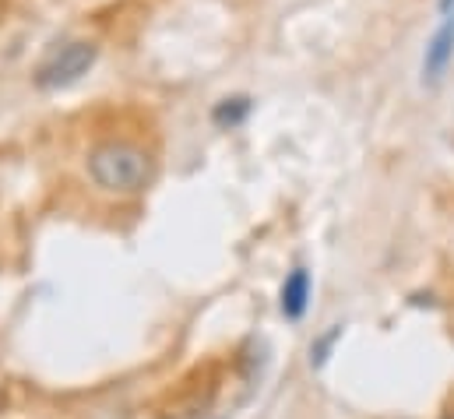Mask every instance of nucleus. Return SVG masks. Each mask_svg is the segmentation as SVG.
<instances>
[{
    "mask_svg": "<svg viewBox=\"0 0 454 419\" xmlns=\"http://www.w3.org/2000/svg\"><path fill=\"white\" fill-rule=\"evenodd\" d=\"M85 170H89V180L103 194H114V198H134V194L148 191L155 180L152 152L134 141H123V138L99 141L85 155Z\"/></svg>",
    "mask_w": 454,
    "mask_h": 419,
    "instance_id": "nucleus-1",
    "label": "nucleus"
},
{
    "mask_svg": "<svg viewBox=\"0 0 454 419\" xmlns=\"http://www.w3.org/2000/svg\"><path fill=\"white\" fill-rule=\"evenodd\" d=\"M96 57H99V46L89 43V39H74L67 46H60L57 53H50L39 71H35V85L43 92H60V89H71L74 82H82L92 67H96Z\"/></svg>",
    "mask_w": 454,
    "mask_h": 419,
    "instance_id": "nucleus-2",
    "label": "nucleus"
},
{
    "mask_svg": "<svg viewBox=\"0 0 454 419\" xmlns=\"http://www.w3.org/2000/svg\"><path fill=\"white\" fill-rule=\"evenodd\" d=\"M451 57H454V14H448V21L437 28V36H434L430 46H427V57H423V82H427V85H437V82L444 78Z\"/></svg>",
    "mask_w": 454,
    "mask_h": 419,
    "instance_id": "nucleus-3",
    "label": "nucleus"
},
{
    "mask_svg": "<svg viewBox=\"0 0 454 419\" xmlns=\"http://www.w3.org/2000/svg\"><path fill=\"white\" fill-rule=\"evenodd\" d=\"M307 304H310V272L307 268H293L286 286H282V314L289 320H300L307 314Z\"/></svg>",
    "mask_w": 454,
    "mask_h": 419,
    "instance_id": "nucleus-4",
    "label": "nucleus"
},
{
    "mask_svg": "<svg viewBox=\"0 0 454 419\" xmlns=\"http://www.w3.org/2000/svg\"><path fill=\"white\" fill-rule=\"evenodd\" d=\"M250 99L247 96H232V99H223V103L212 109V120L223 127V130H229V127H239L247 116H250Z\"/></svg>",
    "mask_w": 454,
    "mask_h": 419,
    "instance_id": "nucleus-5",
    "label": "nucleus"
},
{
    "mask_svg": "<svg viewBox=\"0 0 454 419\" xmlns=\"http://www.w3.org/2000/svg\"><path fill=\"white\" fill-rule=\"evenodd\" d=\"M339 338H341V324H335L325 338L314 342V349H310V363H314V367H325V363H328V352H332V345H335Z\"/></svg>",
    "mask_w": 454,
    "mask_h": 419,
    "instance_id": "nucleus-6",
    "label": "nucleus"
},
{
    "mask_svg": "<svg viewBox=\"0 0 454 419\" xmlns=\"http://www.w3.org/2000/svg\"><path fill=\"white\" fill-rule=\"evenodd\" d=\"M451 7H454V0H441V11H444V14H451Z\"/></svg>",
    "mask_w": 454,
    "mask_h": 419,
    "instance_id": "nucleus-7",
    "label": "nucleus"
},
{
    "mask_svg": "<svg viewBox=\"0 0 454 419\" xmlns=\"http://www.w3.org/2000/svg\"><path fill=\"white\" fill-rule=\"evenodd\" d=\"M444 419H454V416H444Z\"/></svg>",
    "mask_w": 454,
    "mask_h": 419,
    "instance_id": "nucleus-8",
    "label": "nucleus"
},
{
    "mask_svg": "<svg viewBox=\"0 0 454 419\" xmlns=\"http://www.w3.org/2000/svg\"><path fill=\"white\" fill-rule=\"evenodd\" d=\"M0 402H4V395H0Z\"/></svg>",
    "mask_w": 454,
    "mask_h": 419,
    "instance_id": "nucleus-9",
    "label": "nucleus"
}]
</instances>
